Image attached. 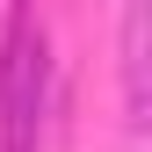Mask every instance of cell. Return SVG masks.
Here are the masks:
<instances>
[{"label": "cell", "instance_id": "obj_1", "mask_svg": "<svg viewBox=\"0 0 152 152\" xmlns=\"http://www.w3.org/2000/svg\"><path fill=\"white\" fill-rule=\"evenodd\" d=\"M51 102H58V72H51V51L29 22H15L7 58H0V123H7V152H36V130L51 123Z\"/></svg>", "mask_w": 152, "mask_h": 152}, {"label": "cell", "instance_id": "obj_2", "mask_svg": "<svg viewBox=\"0 0 152 152\" xmlns=\"http://www.w3.org/2000/svg\"><path fill=\"white\" fill-rule=\"evenodd\" d=\"M123 109L145 130V0H123Z\"/></svg>", "mask_w": 152, "mask_h": 152}]
</instances>
